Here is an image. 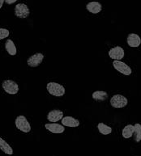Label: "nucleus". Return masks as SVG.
<instances>
[{"label":"nucleus","instance_id":"nucleus-1","mask_svg":"<svg viewBox=\"0 0 141 156\" xmlns=\"http://www.w3.org/2000/svg\"><path fill=\"white\" fill-rule=\"evenodd\" d=\"M46 89L51 96H56V97H61L64 96V94L66 92L64 87L55 82L48 83L46 85Z\"/></svg>","mask_w":141,"mask_h":156},{"label":"nucleus","instance_id":"nucleus-2","mask_svg":"<svg viewBox=\"0 0 141 156\" xmlns=\"http://www.w3.org/2000/svg\"><path fill=\"white\" fill-rule=\"evenodd\" d=\"M2 89L7 94L10 95H16L19 91V85L12 79H6L2 82Z\"/></svg>","mask_w":141,"mask_h":156},{"label":"nucleus","instance_id":"nucleus-3","mask_svg":"<svg viewBox=\"0 0 141 156\" xmlns=\"http://www.w3.org/2000/svg\"><path fill=\"white\" fill-rule=\"evenodd\" d=\"M15 124L16 128L24 133H28L31 130V126L24 116H18L16 118Z\"/></svg>","mask_w":141,"mask_h":156},{"label":"nucleus","instance_id":"nucleus-4","mask_svg":"<svg viewBox=\"0 0 141 156\" xmlns=\"http://www.w3.org/2000/svg\"><path fill=\"white\" fill-rule=\"evenodd\" d=\"M127 104H128V100L127 97L122 95H114L110 99L111 106L115 108H122L126 107Z\"/></svg>","mask_w":141,"mask_h":156},{"label":"nucleus","instance_id":"nucleus-5","mask_svg":"<svg viewBox=\"0 0 141 156\" xmlns=\"http://www.w3.org/2000/svg\"><path fill=\"white\" fill-rule=\"evenodd\" d=\"M15 15L20 19H25L30 14V11L28 6L24 3H18L15 7Z\"/></svg>","mask_w":141,"mask_h":156},{"label":"nucleus","instance_id":"nucleus-6","mask_svg":"<svg viewBox=\"0 0 141 156\" xmlns=\"http://www.w3.org/2000/svg\"><path fill=\"white\" fill-rule=\"evenodd\" d=\"M113 66L117 71L122 73L124 75H130L132 74V69L129 66L122 62L121 60H114L113 62Z\"/></svg>","mask_w":141,"mask_h":156},{"label":"nucleus","instance_id":"nucleus-7","mask_svg":"<svg viewBox=\"0 0 141 156\" xmlns=\"http://www.w3.org/2000/svg\"><path fill=\"white\" fill-rule=\"evenodd\" d=\"M44 59V54L42 53H37L30 56L27 60V63L30 67H38Z\"/></svg>","mask_w":141,"mask_h":156},{"label":"nucleus","instance_id":"nucleus-8","mask_svg":"<svg viewBox=\"0 0 141 156\" xmlns=\"http://www.w3.org/2000/svg\"><path fill=\"white\" fill-rule=\"evenodd\" d=\"M109 56L110 58L114 60H121L124 57V49L121 46H115L110 49L109 51Z\"/></svg>","mask_w":141,"mask_h":156},{"label":"nucleus","instance_id":"nucleus-9","mask_svg":"<svg viewBox=\"0 0 141 156\" xmlns=\"http://www.w3.org/2000/svg\"><path fill=\"white\" fill-rule=\"evenodd\" d=\"M63 117V112L61 110L54 109L51 110L49 113L47 114V120L50 123H56L59 121L62 120Z\"/></svg>","mask_w":141,"mask_h":156},{"label":"nucleus","instance_id":"nucleus-10","mask_svg":"<svg viewBox=\"0 0 141 156\" xmlns=\"http://www.w3.org/2000/svg\"><path fill=\"white\" fill-rule=\"evenodd\" d=\"M127 44L130 47L132 48H137L139 47L141 44V38L139 35H137L136 33H130L127 36Z\"/></svg>","mask_w":141,"mask_h":156},{"label":"nucleus","instance_id":"nucleus-11","mask_svg":"<svg viewBox=\"0 0 141 156\" xmlns=\"http://www.w3.org/2000/svg\"><path fill=\"white\" fill-rule=\"evenodd\" d=\"M45 128L49 132L54 133H62L65 131V127L63 125L58 123L45 124Z\"/></svg>","mask_w":141,"mask_h":156},{"label":"nucleus","instance_id":"nucleus-12","mask_svg":"<svg viewBox=\"0 0 141 156\" xmlns=\"http://www.w3.org/2000/svg\"><path fill=\"white\" fill-rule=\"evenodd\" d=\"M62 125L67 127H71V128H75L80 126V121L77 119L74 118L72 117H64L62 119Z\"/></svg>","mask_w":141,"mask_h":156},{"label":"nucleus","instance_id":"nucleus-13","mask_svg":"<svg viewBox=\"0 0 141 156\" xmlns=\"http://www.w3.org/2000/svg\"><path fill=\"white\" fill-rule=\"evenodd\" d=\"M88 12H89L92 14H98L99 12H101L102 6L99 2L96 1H92V2H89L86 6Z\"/></svg>","mask_w":141,"mask_h":156},{"label":"nucleus","instance_id":"nucleus-14","mask_svg":"<svg viewBox=\"0 0 141 156\" xmlns=\"http://www.w3.org/2000/svg\"><path fill=\"white\" fill-rule=\"evenodd\" d=\"M5 49L7 50V52L10 55L12 56H15L17 54V49L15 45L14 42L12 41V40L8 39L6 41L5 43Z\"/></svg>","mask_w":141,"mask_h":156},{"label":"nucleus","instance_id":"nucleus-15","mask_svg":"<svg viewBox=\"0 0 141 156\" xmlns=\"http://www.w3.org/2000/svg\"><path fill=\"white\" fill-rule=\"evenodd\" d=\"M0 150L8 155L13 154V150H12V147L5 140L2 139V137H0Z\"/></svg>","mask_w":141,"mask_h":156},{"label":"nucleus","instance_id":"nucleus-16","mask_svg":"<svg viewBox=\"0 0 141 156\" xmlns=\"http://www.w3.org/2000/svg\"><path fill=\"white\" fill-rule=\"evenodd\" d=\"M135 127L133 125H127L122 129V137L127 139L132 137L134 134Z\"/></svg>","mask_w":141,"mask_h":156},{"label":"nucleus","instance_id":"nucleus-17","mask_svg":"<svg viewBox=\"0 0 141 156\" xmlns=\"http://www.w3.org/2000/svg\"><path fill=\"white\" fill-rule=\"evenodd\" d=\"M92 98L93 100H97V101H104L107 100L108 93L104 91H96L92 93Z\"/></svg>","mask_w":141,"mask_h":156},{"label":"nucleus","instance_id":"nucleus-18","mask_svg":"<svg viewBox=\"0 0 141 156\" xmlns=\"http://www.w3.org/2000/svg\"><path fill=\"white\" fill-rule=\"evenodd\" d=\"M97 129L103 135H108V134L112 133V128L106 126V124L104 123H99L97 125Z\"/></svg>","mask_w":141,"mask_h":156},{"label":"nucleus","instance_id":"nucleus-19","mask_svg":"<svg viewBox=\"0 0 141 156\" xmlns=\"http://www.w3.org/2000/svg\"><path fill=\"white\" fill-rule=\"evenodd\" d=\"M135 131H134V140L136 142H139L141 141V125L140 124H135Z\"/></svg>","mask_w":141,"mask_h":156},{"label":"nucleus","instance_id":"nucleus-20","mask_svg":"<svg viewBox=\"0 0 141 156\" xmlns=\"http://www.w3.org/2000/svg\"><path fill=\"white\" fill-rule=\"evenodd\" d=\"M9 31L6 28H0V40L6 39L9 36Z\"/></svg>","mask_w":141,"mask_h":156},{"label":"nucleus","instance_id":"nucleus-21","mask_svg":"<svg viewBox=\"0 0 141 156\" xmlns=\"http://www.w3.org/2000/svg\"><path fill=\"white\" fill-rule=\"evenodd\" d=\"M16 1H18V0H5V2H6L7 4H12V3H14V2H16Z\"/></svg>","mask_w":141,"mask_h":156},{"label":"nucleus","instance_id":"nucleus-22","mask_svg":"<svg viewBox=\"0 0 141 156\" xmlns=\"http://www.w3.org/2000/svg\"><path fill=\"white\" fill-rule=\"evenodd\" d=\"M5 2V0H0V9H1V7H2V5H3V2Z\"/></svg>","mask_w":141,"mask_h":156}]
</instances>
